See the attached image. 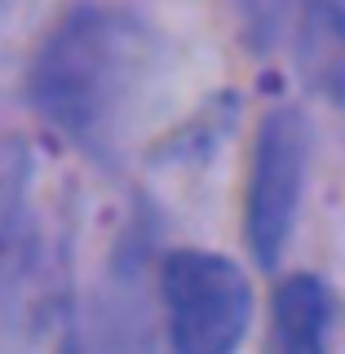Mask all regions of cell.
<instances>
[{
    "instance_id": "1",
    "label": "cell",
    "mask_w": 345,
    "mask_h": 354,
    "mask_svg": "<svg viewBox=\"0 0 345 354\" xmlns=\"http://www.w3.org/2000/svg\"><path fill=\"white\" fill-rule=\"evenodd\" d=\"M151 75V36L124 9H75L31 62V102L62 138L111 151L133 124Z\"/></svg>"
},
{
    "instance_id": "3",
    "label": "cell",
    "mask_w": 345,
    "mask_h": 354,
    "mask_svg": "<svg viewBox=\"0 0 345 354\" xmlns=\"http://www.w3.org/2000/svg\"><path fill=\"white\" fill-rule=\"evenodd\" d=\"M306 186V120L292 106L265 111L252 147V173H248V199H243V230L248 248L261 266H274L297 221Z\"/></svg>"
},
{
    "instance_id": "4",
    "label": "cell",
    "mask_w": 345,
    "mask_h": 354,
    "mask_svg": "<svg viewBox=\"0 0 345 354\" xmlns=\"http://www.w3.org/2000/svg\"><path fill=\"white\" fill-rule=\"evenodd\" d=\"M297 58L306 80L345 106V0H297Z\"/></svg>"
},
{
    "instance_id": "6",
    "label": "cell",
    "mask_w": 345,
    "mask_h": 354,
    "mask_svg": "<svg viewBox=\"0 0 345 354\" xmlns=\"http://www.w3.org/2000/svg\"><path fill=\"white\" fill-rule=\"evenodd\" d=\"M0 5H5V0H0Z\"/></svg>"
},
{
    "instance_id": "2",
    "label": "cell",
    "mask_w": 345,
    "mask_h": 354,
    "mask_svg": "<svg viewBox=\"0 0 345 354\" xmlns=\"http://www.w3.org/2000/svg\"><path fill=\"white\" fill-rule=\"evenodd\" d=\"M160 301L169 346L182 354L235 350L252 319V292L230 257L204 248H177L160 266Z\"/></svg>"
},
{
    "instance_id": "5",
    "label": "cell",
    "mask_w": 345,
    "mask_h": 354,
    "mask_svg": "<svg viewBox=\"0 0 345 354\" xmlns=\"http://www.w3.org/2000/svg\"><path fill=\"white\" fill-rule=\"evenodd\" d=\"M332 328V297L324 279L315 274H292L274 288L270 301V337L288 354H315L328 346Z\"/></svg>"
}]
</instances>
